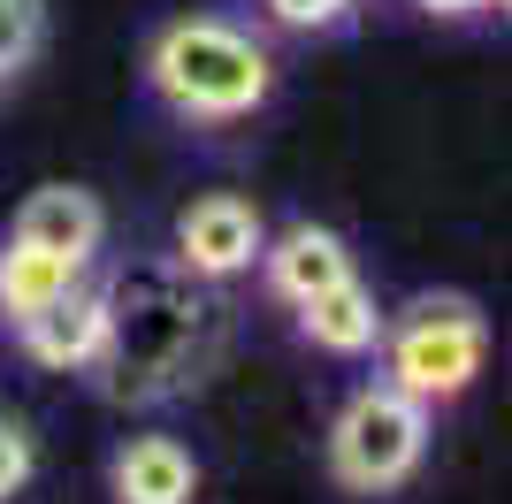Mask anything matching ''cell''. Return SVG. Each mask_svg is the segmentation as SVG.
<instances>
[{
  "label": "cell",
  "instance_id": "obj_1",
  "mask_svg": "<svg viewBox=\"0 0 512 504\" xmlns=\"http://www.w3.org/2000/svg\"><path fill=\"white\" fill-rule=\"evenodd\" d=\"M153 84L184 115H245V107L268 100V54L230 23L192 16L153 39Z\"/></svg>",
  "mask_w": 512,
  "mask_h": 504
},
{
  "label": "cell",
  "instance_id": "obj_2",
  "mask_svg": "<svg viewBox=\"0 0 512 504\" xmlns=\"http://www.w3.org/2000/svg\"><path fill=\"white\" fill-rule=\"evenodd\" d=\"M421 443H428V405L406 398L398 382H375L337 413L329 466H337L344 489H390L421 466Z\"/></svg>",
  "mask_w": 512,
  "mask_h": 504
},
{
  "label": "cell",
  "instance_id": "obj_3",
  "mask_svg": "<svg viewBox=\"0 0 512 504\" xmlns=\"http://www.w3.org/2000/svg\"><path fill=\"white\" fill-rule=\"evenodd\" d=\"M482 367V321L467 298H421L398 329H390V382L406 398H459Z\"/></svg>",
  "mask_w": 512,
  "mask_h": 504
},
{
  "label": "cell",
  "instance_id": "obj_4",
  "mask_svg": "<svg viewBox=\"0 0 512 504\" xmlns=\"http://www.w3.org/2000/svg\"><path fill=\"white\" fill-rule=\"evenodd\" d=\"M176 252H184V268H192V275H237V268H253L260 214L245 207L237 191H207V199H192L184 222H176Z\"/></svg>",
  "mask_w": 512,
  "mask_h": 504
},
{
  "label": "cell",
  "instance_id": "obj_5",
  "mask_svg": "<svg viewBox=\"0 0 512 504\" xmlns=\"http://www.w3.org/2000/svg\"><path fill=\"white\" fill-rule=\"evenodd\" d=\"M16 336H23V352L46 359V367H85V359L107 352V336H115V306H107V291L69 283V291L54 298V306H39Z\"/></svg>",
  "mask_w": 512,
  "mask_h": 504
},
{
  "label": "cell",
  "instance_id": "obj_6",
  "mask_svg": "<svg viewBox=\"0 0 512 504\" xmlns=\"http://www.w3.org/2000/svg\"><path fill=\"white\" fill-rule=\"evenodd\" d=\"M16 237L39 245V252H54V260H69V268H85L92 252H100V207H92L85 191H69V184H46V191L23 199Z\"/></svg>",
  "mask_w": 512,
  "mask_h": 504
},
{
  "label": "cell",
  "instance_id": "obj_7",
  "mask_svg": "<svg viewBox=\"0 0 512 504\" xmlns=\"http://www.w3.org/2000/svg\"><path fill=\"white\" fill-rule=\"evenodd\" d=\"M192 459H184V443L169 436H138L123 443V459H115V497L123 504H192Z\"/></svg>",
  "mask_w": 512,
  "mask_h": 504
},
{
  "label": "cell",
  "instance_id": "obj_8",
  "mask_svg": "<svg viewBox=\"0 0 512 504\" xmlns=\"http://www.w3.org/2000/svg\"><path fill=\"white\" fill-rule=\"evenodd\" d=\"M299 329L314 336L321 352H367L375 336H383V314H375V298L344 275V283H329V291H314V298H299Z\"/></svg>",
  "mask_w": 512,
  "mask_h": 504
},
{
  "label": "cell",
  "instance_id": "obj_9",
  "mask_svg": "<svg viewBox=\"0 0 512 504\" xmlns=\"http://www.w3.org/2000/svg\"><path fill=\"white\" fill-rule=\"evenodd\" d=\"M344 275H352V252H344L329 230H314V222H299V230L268 252V283H276L291 306L314 298V291H329V283H344Z\"/></svg>",
  "mask_w": 512,
  "mask_h": 504
},
{
  "label": "cell",
  "instance_id": "obj_10",
  "mask_svg": "<svg viewBox=\"0 0 512 504\" xmlns=\"http://www.w3.org/2000/svg\"><path fill=\"white\" fill-rule=\"evenodd\" d=\"M77 275H85V268H69V260H54V252H39V245H23V237H16V245L0 252V314L23 329V321L39 314V306H54Z\"/></svg>",
  "mask_w": 512,
  "mask_h": 504
},
{
  "label": "cell",
  "instance_id": "obj_11",
  "mask_svg": "<svg viewBox=\"0 0 512 504\" xmlns=\"http://www.w3.org/2000/svg\"><path fill=\"white\" fill-rule=\"evenodd\" d=\"M39 46V0H0V77L31 62Z\"/></svg>",
  "mask_w": 512,
  "mask_h": 504
},
{
  "label": "cell",
  "instance_id": "obj_12",
  "mask_svg": "<svg viewBox=\"0 0 512 504\" xmlns=\"http://www.w3.org/2000/svg\"><path fill=\"white\" fill-rule=\"evenodd\" d=\"M23 482H31V436H16V428L0 420V504L16 497Z\"/></svg>",
  "mask_w": 512,
  "mask_h": 504
},
{
  "label": "cell",
  "instance_id": "obj_13",
  "mask_svg": "<svg viewBox=\"0 0 512 504\" xmlns=\"http://www.w3.org/2000/svg\"><path fill=\"white\" fill-rule=\"evenodd\" d=\"M268 8H276L283 23H299V31H314V23H329L344 8V0H268Z\"/></svg>",
  "mask_w": 512,
  "mask_h": 504
},
{
  "label": "cell",
  "instance_id": "obj_14",
  "mask_svg": "<svg viewBox=\"0 0 512 504\" xmlns=\"http://www.w3.org/2000/svg\"><path fill=\"white\" fill-rule=\"evenodd\" d=\"M421 8H436V16H467V8H482V0H421Z\"/></svg>",
  "mask_w": 512,
  "mask_h": 504
},
{
  "label": "cell",
  "instance_id": "obj_15",
  "mask_svg": "<svg viewBox=\"0 0 512 504\" xmlns=\"http://www.w3.org/2000/svg\"><path fill=\"white\" fill-rule=\"evenodd\" d=\"M482 8H490V0H482ZM497 8H505V0H497Z\"/></svg>",
  "mask_w": 512,
  "mask_h": 504
}]
</instances>
